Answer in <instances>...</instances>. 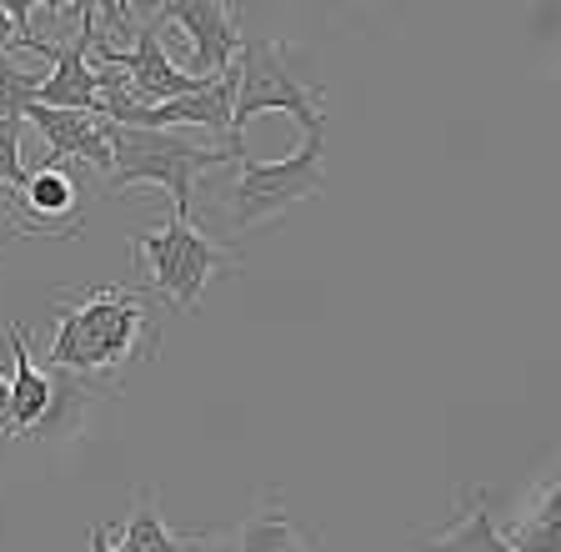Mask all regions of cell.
Returning a JSON list of instances; mask_svg holds the SVG:
<instances>
[{"instance_id":"8fae6325","label":"cell","mask_w":561,"mask_h":552,"mask_svg":"<svg viewBox=\"0 0 561 552\" xmlns=\"http://www.w3.org/2000/svg\"><path fill=\"white\" fill-rule=\"evenodd\" d=\"M512 548L516 552H561V472L537 493L531 517L516 522Z\"/></svg>"},{"instance_id":"4fadbf2b","label":"cell","mask_w":561,"mask_h":552,"mask_svg":"<svg viewBox=\"0 0 561 552\" xmlns=\"http://www.w3.org/2000/svg\"><path fill=\"white\" fill-rule=\"evenodd\" d=\"M25 187H31V177L21 166V121H0V196L11 206V226L25 212Z\"/></svg>"},{"instance_id":"5bb4252c","label":"cell","mask_w":561,"mask_h":552,"mask_svg":"<svg viewBox=\"0 0 561 552\" xmlns=\"http://www.w3.org/2000/svg\"><path fill=\"white\" fill-rule=\"evenodd\" d=\"M41 81L46 76L25 71V66L11 60V50H0V121H21L41 101Z\"/></svg>"},{"instance_id":"52a82bcc","label":"cell","mask_w":561,"mask_h":552,"mask_svg":"<svg viewBox=\"0 0 561 552\" xmlns=\"http://www.w3.org/2000/svg\"><path fill=\"white\" fill-rule=\"evenodd\" d=\"M25 121L50 142V166H60L66 156H81V161H91L101 171V181H111L116 151H111V121L105 116H91V111H50L35 101L25 111Z\"/></svg>"},{"instance_id":"7c38bea8","label":"cell","mask_w":561,"mask_h":552,"mask_svg":"<svg viewBox=\"0 0 561 552\" xmlns=\"http://www.w3.org/2000/svg\"><path fill=\"white\" fill-rule=\"evenodd\" d=\"M186 548H191V538H175V532L165 528L161 507H156V493H140L130 522L121 528V552H186Z\"/></svg>"},{"instance_id":"2e32d148","label":"cell","mask_w":561,"mask_h":552,"mask_svg":"<svg viewBox=\"0 0 561 552\" xmlns=\"http://www.w3.org/2000/svg\"><path fill=\"white\" fill-rule=\"evenodd\" d=\"M0 432H11V376L0 372Z\"/></svg>"},{"instance_id":"277c9868","label":"cell","mask_w":561,"mask_h":552,"mask_svg":"<svg viewBox=\"0 0 561 552\" xmlns=\"http://www.w3.org/2000/svg\"><path fill=\"white\" fill-rule=\"evenodd\" d=\"M130 251H136V261L146 267L151 292L165 296L175 312H196L206 286L216 282L221 271L241 267L236 251L216 247L206 232H196V222H181V216H171L161 232L130 236Z\"/></svg>"},{"instance_id":"6da1fadb","label":"cell","mask_w":561,"mask_h":552,"mask_svg":"<svg viewBox=\"0 0 561 552\" xmlns=\"http://www.w3.org/2000/svg\"><path fill=\"white\" fill-rule=\"evenodd\" d=\"M60 306L50 367L70 376H105L130 362H151L156 341V292L151 286H85Z\"/></svg>"},{"instance_id":"7a4b0ae2","label":"cell","mask_w":561,"mask_h":552,"mask_svg":"<svg viewBox=\"0 0 561 552\" xmlns=\"http://www.w3.org/2000/svg\"><path fill=\"white\" fill-rule=\"evenodd\" d=\"M111 151H116V171L105 187H165L181 222H191L196 181L216 166H236V156H241L226 151V146H196L186 136H171V131H136L116 126V121H111Z\"/></svg>"},{"instance_id":"5b68a950","label":"cell","mask_w":561,"mask_h":552,"mask_svg":"<svg viewBox=\"0 0 561 552\" xmlns=\"http://www.w3.org/2000/svg\"><path fill=\"white\" fill-rule=\"evenodd\" d=\"M327 187V142L321 136H306L286 161H251V156H236V181L226 187V206H231V226H261L271 216L291 212L301 201L321 196Z\"/></svg>"},{"instance_id":"ba28073f","label":"cell","mask_w":561,"mask_h":552,"mask_svg":"<svg viewBox=\"0 0 561 552\" xmlns=\"http://www.w3.org/2000/svg\"><path fill=\"white\" fill-rule=\"evenodd\" d=\"M486 503H491L486 487H467V493H461V512H456V522L442 528V532L416 538V552H516L512 538L496 532Z\"/></svg>"},{"instance_id":"3957f363","label":"cell","mask_w":561,"mask_h":552,"mask_svg":"<svg viewBox=\"0 0 561 552\" xmlns=\"http://www.w3.org/2000/svg\"><path fill=\"white\" fill-rule=\"evenodd\" d=\"M236 71H241V86H236V121L226 151H245L241 136L261 111H286L306 136H327V86H306L296 76L286 41H245Z\"/></svg>"},{"instance_id":"9c48e42d","label":"cell","mask_w":561,"mask_h":552,"mask_svg":"<svg viewBox=\"0 0 561 552\" xmlns=\"http://www.w3.org/2000/svg\"><path fill=\"white\" fill-rule=\"evenodd\" d=\"M5 341L15 352V376H11V432H35V423H46L50 407H56V376L35 372L31 357V337L25 327H5Z\"/></svg>"},{"instance_id":"ac0fdd59","label":"cell","mask_w":561,"mask_h":552,"mask_svg":"<svg viewBox=\"0 0 561 552\" xmlns=\"http://www.w3.org/2000/svg\"><path fill=\"white\" fill-rule=\"evenodd\" d=\"M91 552H121V548L111 542V532L105 528H91Z\"/></svg>"},{"instance_id":"30bf717a","label":"cell","mask_w":561,"mask_h":552,"mask_svg":"<svg viewBox=\"0 0 561 552\" xmlns=\"http://www.w3.org/2000/svg\"><path fill=\"white\" fill-rule=\"evenodd\" d=\"M236 542H241V552H321L311 532H301L291 522V512H286L280 493H266V503L241 522Z\"/></svg>"},{"instance_id":"9a60e30c","label":"cell","mask_w":561,"mask_h":552,"mask_svg":"<svg viewBox=\"0 0 561 552\" xmlns=\"http://www.w3.org/2000/svg\"><path fill=\"white\" fill-rule=\"evenodd\" d=\"M186 552H241L236 532H210V538H191Z\"/></svg>"},{"instance_id":"e0dca14e","label":"cell","mask_w":561,"mask_h":552,"mask_svg":"<svg viewBox=\"0 0 561 552\" xmlns=\"http://www.w3.org/2000/svg\"><path fill=\"white\" fill-rule=\"evenodd\" d=\"M15 46V15L5 11V0H0V50Z\"/></svg>"},{"instance_id":"8992f818","label":"cell","mask_w":561,"mask_h":552,"mask_svg":"<svg viewBox=\"0 0 561 552\" xmlns=\"http://www.w3.org/2000/svg\"><path fill=\"white\" fill-rule=\"evenodd\" d=\"M161 21H175L191 36L196 56H191V76L196 81H221L231 71V60L241 56V31H236V11L226 0H165Z\"/></svg>"}]
</instances>
